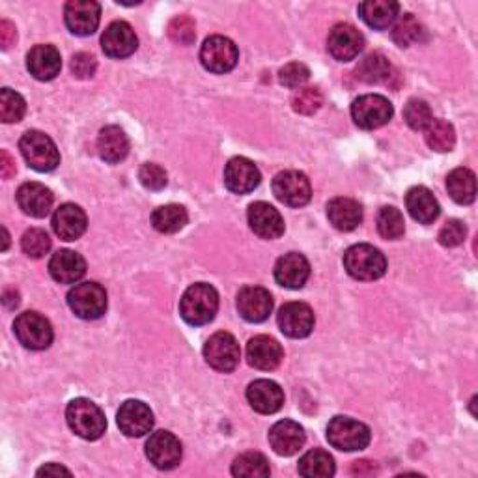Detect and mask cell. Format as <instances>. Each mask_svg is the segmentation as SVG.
I'll return each mask as SVG.
<instances>
[{"instance_id":"cell-1","label":"cell","mask_w":478,"mask_h":478,"mask_svg":"<svg viewBox=\"0 0 478 478\" xmlns=\"http://www.w3.org/2000/svg\"><path fill=\"white\" fill-rule=\"evenodd\" d=\"M219 310V294L213 286L206 282L193 284L185 290L180 301V314L189 326H206L210 324Z\"/></svg>"},{"instance_id":"cell-2","label":"cell","mask_w":478,"mask_h":478,"mask_svg":"<svg viewBox=\"0 0 478 478\" xmlns=\"http://www.w3.org/2000/svg\"><path fill=\"white\" fill-rule=\"evenodd\" d=\"M344 268L357 280H377L387 271V260L379 249L359 243L349 247L344 254Z\"/></svg>"},{"instance_id":"cell-3","label":"cell","mask_w":478,"mask_h":478,"mask_svg":"<svg viewBox=\"0 0 478 478\" xmlns=\"http://www.w3.org/2000/svg\"><path fill=\"white\" fill-rule=\"evenodd\" d=\"M66 419L70 428L86 441L100 439L107 430V419L100 405L88 398H75L66 409Z\"/></svg>"},{"instance_id":"cell-4","label":"cell","mask_w":478,"mask_h":478,"mask_svg":"<svg viewBox=\"0 0 478 478\" xmlns=\"http://www.w3.org/2000/svg\"><path fill=\"white\" fill-rule=\"evenodd\" d=\"M19 150L28 167L38 172H51L60 163L56 144L42 132H26L19 141Z\"/></svg>"},{"instance_id":"cell-5","label":"cell","mask_w":478,"mask_h":478,"mask_svg":"<svg viewBox=\"0 0 478 478\" xmlns=\"http://www.w3.org/2000/svg\"><path fill=\"white\" fill-rule=\"evenodd\" d=\"M370 428L356 419L335 417L327 426V439L335 449L344 453H356L368 447Z\"/></svg>"},{"instance_id":"cell-6","label":"cell","mask_w":478,"mask_h":478,"mask_svg":"<svg viewBox=\"0 0 478 478\" xmlns=\"http://www.w3.org/2000/svg\"><path fill=\"white\" fill-rule=\"evenodd\" d=\"M68 305L81 320H98L107 312V292L98 282H83L68 294Z\"/></svg>"},{"instance_id":"cell-7","label":"cell","mask_w":478,"mask_h":478,"mask_svg":"<svg viewBox=\"0 0 478 478\" xmlns=\"http://www.w3.org/2000/svg\"><path fill=\"white\" fill-rule=\"evenodd\" d=\"M393 103L379 93H366L352 105V118L361 130H377L384 127L393 118Z\"/></svg>"},{"instance_id":"cell-8","label":"cell","mask_w":478,"mask_h":478,"mask_svg":"<svg viewBox=\"0 0 478 478\" xmlns=\"http://www.w3.org/2000/svg\"><path fill=\"white\" fill-rule=\"evenodd\" d=\"M17 340L28 349H47L53 342V327L45 316L40 312H23L14 324Z\"/></svg>"},{"instance_id":"cell-9","label":"cell","mask_w":478,"mask_h":478,"mask_svg":"<svg viewBox=\"0 0 478 478\" xmlns=\"http://www.w3.org/2000/svg\"><path fill=\"white\" fill-rule=\"evenodd\" d=\"M204 359L219 372H232L241 359L239 344L230 333L219 331L208 338L204 346Z\"/></svg>"},{"instance_id":"cell-10","label":"cell","mask_w":478,"mask_h":478,"mask_svg":"<svg viewBox=\"0 0 478 478\" xmlns=\"http://www.w3.org/2000/svg\"><path fill=\"white\" fill-rule=\"evenodd\" d=\"M202 66L211 73H227L236 68L239 60L238 47L225 36H211L200 49Z\"/></svg>"},{"instance_id":"cell-11","label":"cell","mask_w":478,"mask_h":478,"mask_svg":"<svg viewBox=\"0 0 478 478\" xmlns=\"http://www.w3.org/2000/svg\"><path fill=\"white\" fill-rule=\"evenodd\" d=\"M275 197L290 208H301L310 202L312 189L308 178L299 171L278 172L273 180Z\"/></svg>"},{"instance_id":"cell-12","label":"cell","mask_w":478,"mask_h":478,"mask_svg":"<svg viewBox=\"0 0 478 478\" xmlns=\"http://www.w3.org/2000/svg\"><path fill=\"white\" fill-rule=\"evenodd\" d=\"M181 443L171 432H155L146 441V456L157 469H174L181 462Z\"/></svg>"},{"instance_id":"cell-13","label":"cell","mask_w":478,"mask_h":478,"mask_svg":"<svg viewBox=\"0 0 478 478\" xmlns=\"http://www.w3.org/2000/svg\"><path fill=\"white\" fill-rule=\"evenodd\" d=\"M63 19L72 34L90 36L100 26L102 6L93 0H72L63 8Z\"/></svg>"},{"instance_id":"cell-14","label":"cell","mask_w":478,"mask_h":478,"mask_svg":"<svg viewBox=\"0 0 478 478\" xmlns=\"http://www.w3.org/2000/svg\"><path fill=\"white\" fill-rule=\"evenodd\" d=\"M116 423L127 437H142L153 428V413L141 400H127L118 409Z\"/></svg>"},{"instance_id":"cell-15","label":"cell","mask_w":478,"mask_h":478,"mask_svg":"<svg viewBox=\"0 0 478 478\" xmlns=\"http://www.w3.org/2000/svg\"><path fill=\"white\" fill-rule=\"evenodd\" d=\"M327 49L335 60L349 62L357 58L359 53L365 49V36L354 24L340 23L329 32Z\"/></svg>"},{"instance_id":"cell-16","label":"cell","mask_w":478,"mask_h":478,"mask_svg":"<svg viewBox=\"0 0 478 478\" xmlns=\"http://www.w3.org/2000/svg\"><path fill=\"white\" fill-rule=\"evenodd\" d=\"M277 322L286 337L307 338L314 329V312L307 303H286L278 310Z\"/></svg>"},{"instance_id":"cell-17","label":"cell","mask_w":478,"mask_h":478,"mask_svg":"<svg viewBox=\"0 0 478 478\" xmlns=\"http://www.w3.org/2000/svg\"><path fill=\"white\" fill-rule=\"evenodd\" d=\"M238 310L245 322L262 324L273 310V298L260 286H245L238 294Z\"/></svg>"},{"instance_id":"cell-18","label":"cell","mask_w":478,"mask_h":478,"mask_svg":"<svg viewBox=\"0 0 478 478\" xmlns=\"http://www.w3.org/2000/svg\"><path fill=\"white\" fill-rule=\"evenodd\" d=\"M262 181L259 167L247 157H234L225 169V185L236 195L252 193Z\"/></svg>"},{"instance_id":"cell-19","label":"cell","mask_w":478,"mask_h":478,"mask_svg":"<svg viewBox=\"0 0 478 478\" xmlns=\"http://www.w3.org/2000/svg\"><path fill=\"white\" fill-rule=\"evenodd\" d=\"M102 47H103L105 54L111 58H127L137 51L139 40H137L135 30L132 28L130 23L114 21L103 32Z\"/></svg>"},{"instance_id":"cell-20","label":"cell","mask_w":478,"mask_h":478,"mask_svg":"<svg viewBox=\"0 0 478 478\" xmlns=\"http://www.w3.org/2000/svg\"><path fill=\"white\" fill-rule=\"evenodd\" d=\"M249 227L262 239H277L284 234V219L268 202H254L249 206Z\"/></svg>"},{"instance_id":"cell-21","label":"cell","mask_w":478,"mask_h":478,"mask_svg":"<svg viewBox=\"0 0 478 478\" xmlns=\"http://www.w3.org/2000/svg\"><path fill=\"white\" fill-rule=\"evenodd\" d=\"M310 277V264L299 252H288L275 264V280L288 290H299Z\"/></svg>"},{"instance_id":"cell-22","label":"cell","mask_w":478,"mask_h":478,"mask_svg":"<svg viewBox=\"0 0 478 478\" xmlns=\"http://www.w3.org/2000/svg\"><path fill=\"white\" fill-rule=\"evenodd\" d=\"M17 204L19 208L30 215V217H36V219H44L49 215V211L53 210V202L54 197L51 193V189L38 183V181H28L23 183L17 190Z\"/></svg>"},{"instance_id":"cell-23","label":"cell","mask_w":478,"mask_h":478,"mask_svg":"<svg viewBox=\"0 0 478 478\" xmlns=\"http://www.w3.org/2000/svg\"><path fill=\"white\" fill-rule=\"evenodd\" d=\"M247 400L254 411L262 413V415H273L284 405V393L275 381L257 379L247 389Z\"/></svg>"},{"instance_id":"cell-24","label":"cell","mask_w":478,"mask_h":478,"mask_svg":"<svg viewBox=\"0 0 478 478\" xmlns=\"http://www.w3.org/2000/svg\"><path fill=\"white\" fill-rule=\"evenodd\" d=\"M307 441L305 430L294 421H278L269 430V443L278 456L298 454Z\"/></svg>"},{"instance_id":"cell-25","label":"cell","mask_w":478,"mask_h":478,"mask_svg":"<svg viewBox=\"0 0 478 478\" xmlns=\"http://www.w3.org/2000/svg\"><path fill=\"white\" fill-rule=\"evenodd\" d=\"M86 213L75 204H62L53 215V230L63 241H75L86 232Z\"/></svg>"},{"instance_id":"cell-26","label":"cell","mask_w":478,"mask_h":478,"mask_svg":"<svg viewBox=\"0 0 478 478\" xmlns=\"http://www.w3.org/2000/svg\"><path fill=\"white\" fill-rule=\"evenodd\" d=\"M282 347L280 344L266 335H259L249 340L247 344V359L249 365L259 370H275L282 361Z\"/></svg>"},{"instance_id":"cell-27","label":"cell","mask_w":478,"mask_h":478,"mask_svg":"<svg viewBox=\"0 0 478 478\" xmlns=\"http://www.w3.org/2000/svg\"><path fill=\"white\" fill-rule=\"evenodd\" d=\"M51 277L60 284H75L86 273V262L75 250L62 249L53 254L49 262Z\"/></svg>"},{"instance_id":"cell-28","label":"cell","mask_w":478,"mask_h":478,"mask_svg":"<svg viewBox=\"0 0 478 478\" xmlns=\"http://www.w3.org/2000/svg\"><path fill=\"white\" fill-rule=\"evenodd\" d=\"M26 68L38 81H53L62 70V56L54 45H36L26 54Z\"/></svg>"},{"instance_id":"cell-29","label":"cell","mask_w":478,"mask_h":478,"mask_svg":"<svg viewBox=\"0 0 478 478\" xmlns=\"http://www.w3.org/2000/svg\"><path fill=\"white\" fill-rule=\"evenodd\" d=\"M405 208H407L409 215L415 220H419L421 225H432V222L441 213L437 199L434 197V193L428 187H423V185L413 187L407 190Z\"/></svg>"},{"instance_id":"cell-30","label":"cell","mask_w":478,"mask_h":478,"mask_svg":"<svg viewBox=\"0 0 478 478\" xmlns=\"http://www.w3.org/2000/svg\"><path fill=\"white\" fill-rule=\"evenodd\" d=\"M327 217L331 225L340 232L356 230L363 220V208L354 199H333L327 204Z\"/></svg>"},{"instance_id":"cell-31","label":"cell","mask_w":478,"mask_h":478,"mask_svg":"<svg viewBox=\"0 0 478 478\" xmlns=\"http://www.w3.org/2000/svg\"><path fill=\"white\" fill-rule=\"evenodd\" d=\"M98 150L103 161L120 163L130 153V139L118 125H109L98 137Z\"/></svg>"},{"instance_id":"cell-32","label":"cell","mask_w":478,"mask_h":478,"mask_svg":"<svg viewBox=\"0 0 478 478\" xmlns=\"http://www.w3.org/2000/svg\"><path fill=\"white\" fill-rule=\"evenodd\" d=\"M400 12V5L393 3V0H370V3H363L359 6L361 19L376 28V30H385L389 28Z\"/></svg>"},{"instance_id":"cell-33","label":"cell","mask_w":478,"mask_h":478,"mask_svg":"<svg viewBox=\"0 0 478 478\" xmlns=\"http://www.w3.org/2000/svg\"><path fill=\"white\" fill-rule=\"evenodd\" d=\"M356 75L366 84H381L393 77V66L387 56L374 53L359 62Z\"/></svg>"},{"instance_id":"cell-34","label":"cell","mask_w":478,"mask_h":478,"mask_svg":"<svg viewBox=\"0 0 478 478\" xmlns=\"http://www.w3.org/2000/svg\"><path fill=\"white\" fill-rule=\"evenodd\" d=\"M449 195L454 202L467 206L476 199V178L469 169H454L447 178Z\"/></svg>"},{"instance_id":"cell-35","label":"cell","mask_w":478,"mask_h":478,"mask_svg":"<svg viewBox=\"0 0 478 478\" xmlns=\"http://www.w3.org/2000/svg\"><path fill=\"white\" fill-rule=\"evenodd\" d=\"M189 220V215L183 206L178 204H167L157 208L151 213V225L157 232L161 234H176L180 232Z\"/></svg>"},{"instance_id":"cell-36","label":"cell","mask_w":478,"mask_h":478,"mask_svg":"<svg viewBox=\"0 0 478 478\" xmlns=\"http://www.w3.org/2000/svg\"><path fill=\"white\" fill-rule=\"evenodd\" d=\"M298 469H299V474L307 476V478H329L337 471L333 456L322 449H314V451L307 453L299 460Z\"/></svg>"},{"instance_id":"cell-37","label":"cell","mask_w":478,"mask_h":478,"mask_svg":"<svg viewBox=\"0 0 478 478\" xmlns=\"http://www.w3.org/2000/svg\"><path fill=\"white\" fill-rule=\"evenodd\" d=\"M232 474L241 476V478H262V476H269L271 469L264 454L245 453L234 460Z\"/></svg>"},{"instance_id":"cell-38","label":"cell","mask_w":478,"mask_h":478,"mask_svg":"<svg viewBox=\"0 0 478 478\" xmlns=\"http://www.w3.org/2000/svg\"><path fill=\"white\" fill-rule=\"evenodd\" d=\"M426 144L439 153L451 151L456 144V132L453 123L444 120H432V123L426 127Z\"/></svg>"},{"instance_id":"cell-39","label":"cell","mask_w":478,"mask_h":478,"mask_svg":"<svg viewBox=\"0 0 478 478\" xmlns=\"http://www.w3.org/2000/svg\"><path fill=\"white\" fill-rule=\"evenodd\" d=\"M377 232L381 238L385 239H400L405 232V222H404V215L400 213V210L393 208V206H385L381 208L377 213Z\"/></svg>"},{"instance_id":"cell-40","label":"cell","mask_w":478,"mask_h":478,"mask_svg":"<svg viewBox=\"0 0 478 478\" xmlns=\"http://www.w3.org/2000/svg\"><path fill=\"white\" fill-rule=\"evenodd\" d=\"M423 24L415 19V15H411V14H405L402 15L395 28H393V40L398 47H409L413 44H417L421 42V36H423Z\"/></svg>"},{"instance_id":"cell-41","label":"cell","mask_w":478,"mask_h":478,"mask_svg":"<svg viewBox=\"0 0 478 478\" xmlns=\"http://www.w3.org/2000/svg\"><path fill=\"white\" fill-rule=\"evenodd\" d=\"M21 249L32 260H40L51 250V238L42 229H30L21 239Z\"/></svg>"},{"instance_id":"cell-42","label":"cell","mask_w":478,"mask_h":478,"mask_svg":"<svg viewBox=\"0 0 478 478\" xmlns=\"http://www.w3.org/2000/svg\"><path fill=\"white\" fill-rule=\"evenodd\" d=\"M26 112V103L17 92L12 88H3L0 92V118L5 123L21 122Z\"/></svg>"},{"instance_id":"cell-43","label":"cell","mask_w":478,"mask_h":478,"mask_svg":"<svg viewBox=\"0 0 478 478\" xmlns=\"http://www.w3.org/2000/svg\"><path fill=\"white\" fill-rule=\"evenodd\" d=\"M404 120L405 123L411 127V130L415 132H423L426 127L432 123V111L430 105L423 100H411L407 102L405 109H404Z\"/></svg>"},{"instance_id":"cell-44","label":"cell","mask_w":478,"mask_h":478,"mask_svg":"<svg viewBox=\"0 0 478 478\" xmlns=\"http://www.w3.org/2000/svg\"><path fill=\"white\" fill-rule=\"evenodd\" d=\"M322 105H324V95L317 88H301L294 93V98H292L294 111L303 116H310L317 112Z\"/></svg>"},{"instance_id":"cell-45","label":"cell","mask_w":478,"mask_h":478,"mask_svg":"<svg viewBox=\"0 0 478 478\" xmlns=\"http://www.w3.org/2000/svg\"><path fill=\"white\" fill-rule=\"evenodd\" d=\"M169 38L174 42V44H180V45H190L195 42L197 38V26H195V21L187 17V15H180V17H174L169 24Z\"/></svg>"},{"instance_id":"cell-46","label":"cell","mask_w":478,"mask_h":478,"mask_svg":"<svg viewBox=\"0 0 478 478\" xmlns=\"http://www.w3.org/2000/svg\"><path fill=\"white\" fill-rule=\"evenodd\" d=\"M278 79L286 88H303L310 79V70L301 62H290L278 72Z\"/></svg>"},{"instance_id":"cell-47","label":"cell","mask_w":478,"mask_h":478,"mask_svg":"<svg viewBox=\"0 0 478 478\" xmlns=\"http://www.w3.org/2000/svg\"><path fill=\"white\" fill-rule=\"evenodd\" d=\"M139 180L150 190H161L169 183L165 169H161L155 163H144L139 171Z\"/></svg>"},{"instance_id":"cell-48","label":"cell","mask_w":478,"mask_h":478,"mask_svg":"<svg viewBox=\"0 0 478 478\" xmlns=\"http://www.w3.org/2000/svg\"><path fill=\"white\" fill-rule=\"evenodd\" d=\"M465 236H467V229L462 220L458 219H451L447 225H444L441 230H439V243L443 247H458L465 241Z\"/></svg>"},{"instance_id":"cell-49","label":"cell","mask_w":478,"mask_h":478,"mask_svg":"<svg viewBox=\"0 0 478 478\" xmlns=\"http://www.w3.org/2000/svg\"><path fill=\"white\" fill-rule=\"evenodd\" d=\"M98 68V62L90 53H77L72 58V72L77 79H90Z\"/></svg>"},{"instance_id":"cell-50","label":"cell","mask_w":478,"mask_h":478,"mask_svg":"<svg viewBox=\"0 0 478 478\" xmlns=\"http://www.w3.org/2000/svg\"><path fill=\"white\" fill-rule=\"evenodd\" d=\"M17 32L15 26L10 21H0V44H3V49H10L15 44Z\"/></svg>"},{"instance_id":"cell-51","label":"cell","mask_w":478,"mask_h":478,"mask_svg":"<svg viewBox=\"0 0 478 478\" xmlns=\"http://www.w3.org/2000/svg\"><path fill=\"white\" fill-rule=\"evenodd\" d=\"M0 174H3L5 180L15 176V163L6 150H3V153H0Z\"/></svg>"},{"instance_id":"cell-52","label":"cell","mask_w":478,"mask_h":478,"mask_svg":"<svg viewBox=\"0 0 478 478\" xmlns=\"http://www.w3.org/2000/svg\"><path fill=\"white\" fill-rule=\"evenodd\" d=\"M38 476H60V474H66V476H72V471L66 469V467H62L58 463H49L45 467H42L38 473Z\"/></svg>"},{"instance_id":"cell-53","label":"cell","mask_w":478,"mask_h":478,"mask_svg":"<svg viewBox=\"0 0 478 478\" xmlns=\"http://www.w3.org/2000/svg\"><path fill=\"white\" fill-rule=\"evenodd\" d=\"M352 471H354V473H359V474H363V473H368V474H372V473H376V465H374V462L363 460V462H356Z\"/></svg>"},{"instance_id":"cell-54","label":"cell","mask_w":478,"mask_h":478,"mask_svg":"<svg viewBox=\"0 0 478 478\" xmlns=\"http://www.w3.org/2000/svg\"><path fill=\"white\" fill-rule=\"evenodd\" d=\"M3 234H5V245H3V250H6V249H8V241H10V238H8V230L3 229Z\"/></svg>"}]
</instances>
